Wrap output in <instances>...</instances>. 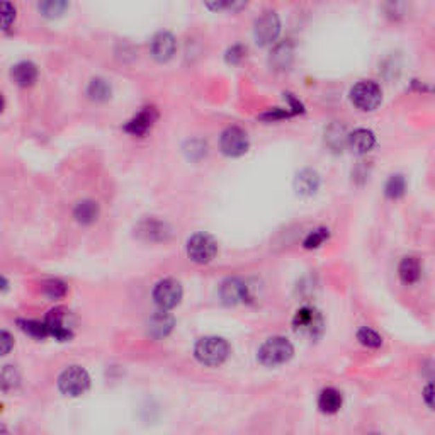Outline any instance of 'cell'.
Instances as JSON below:
<instances>
[{"mask_svg":"<svg viewBox=\"0 0 435 435\" xmlns=\"http://www.w3.org/2000/svg\"><path fill=\"white\" fill-rule=\"evenodd\" d=\"M345 140H348V134H345L344 126L333 125L328 127V131H326V143L332 146L333 150L342 148Z\"/></svg>","mask_w":435,"mask_h":435,"instance_id":"cell-24","label":"cell"},{"mask_svg":"<svg viewBox=\"0 0 435 435\" xmlns=\"http://www.w3.org/2000/svg\"><path fill=\"white\" fill-rule=\"evenodd\" d=\"M220 296L227 305H236L247 299V286L240 279H227L220 287Z\"/></svg>","mask_w":435,"mask_h":435,"instance_id":"cell-13","label":"cell"},{"mask_svg":"<svg viewBox=\"0 0 435 435\" xmlns=\"http://www.w3.org/2000/svg\"><path fill=\"white\" fill-rule=\"evenodd\" d=\"M357 340L367 348H378L382 345V337L376 332V330L369 328V326H362V328L359 330Z\"/></svg>","mask_w":435,"mask_h":435,"instance_id":"cell-23","label":"cell"},{"mask_svg":"<svg viewBox=\"0 0 435 435\" xmlns=\"http://www.w3.org/2000/svg\"><path fill=\"white\" fill-rule=\"evenodd\" d=\"M287 116H291L287 111H281V109H272V111H269V112H265V114H262V119H267V121H277V119L287 118Z\"/></svg>","mask_w":435,"mask_h":435,"instance_id":"cell-33","label":"cell"},{"mask_svg":"<svg viewBox=\"0 0 435 435\" xmlns=\"http://www.w3.org/2000/svg\"><path fill=\"white\" fill-rule=\"evenodd\" d=\"M292 328L306 339H317L323 332V318L318 310L311 308V306H303L296 311L294 318H292Z\"/></svg>","mask_w":435,"mask_h":435,"instance_id":"cell-3","label":"cell"},{"mask_svg":"<svg viewBox=\"0 0 435 435\" xmlns=\"http://www.w3.org/2000/svg\"><path fill=\"white\" fill-rule=\"evenodd\" d=\"M381 87L373 80H361L352 87L350 100L355 107L362 111H373L381 104Z\"/></svg>","mask_w":435,"mask_h":435,"instance_id":"cell-5","label":"cell"},{"mask_svg":"<svg viewBox=\"0 0 435 435\" xmlns=\"http://www.w3.org/2000/svg\"><path fill=\"white\" fill-rule=\"evenodd\" d=\"M344 398L342 393L335 388H325L323 391L318 395V408L326 415H333L342 408Z\"/></svg>","mask_w":435,"mask_h":435,"instance_id":"cell-18","label":"cell"},{"mask_svg":"<svg viewBox=\"0 0 435 435\" xmlns=\"http://www.w3.org/2000/svg\"><path fill=\"white\" fill-rule=\"evenodd\" d=\"M407 193V181H405L403 175L395 174L388 179L384 186V194L391 199H398V197L403 196Z\"/></svg>","mask_w":435,"mask_h":435,"instance_id":"cell-22","label":"cell"},{"mask_svg":"<svg viewBox=\"0 0 435 435\" xmlns=\"http://www.w3.org/2000/svg\"><path fill=\"white\" fill-rule=\"evenodd\" d=\"M218 243L211 235L196 233L187 242V255L197 264H208L216 257Z\"/></svg>","mask_w":435,"mask_h":435,"instance_id":"cell-6","label":"cell"},{"mask_svg":"<svg viewBox=\"0 0 435 435\" xmlns=\"http://www.w3.org/2000/svg\"><path fill=\"white\" fill-rule=\"evenodd\" d=\"M44 323H46L50 335L55 337L60 342L72 339V323H70V311L65 308H55L48 311L44 317Z\"/></svg>","mask_w":435,"mask_h":435,"instance_id":"cell-9","label":"cell"},{"mask_svg":"<svg viewBox=\"0 0 435 435\" xmlns=\"http://www.w3.org/2000/svg\"><path fill=\"white\" fill-rule=\"evenodd\" d=\"M153 299L162 310H172L181 303L182 286L175 279H163L153 290Z\"/></svg>","mask_w":435,"mask_h":435,"instance_id":"cell-7","label":"cell"},{"mask_svg":"<svg viewBox=\"0 0 435 435\" xmlns=\"http://www.w3.org/2000/svg\"><path fill=\"white\" fill-rule=\"evenodd\" d=\"M141 233L146 235V238L150 240H157V233L160 235V238H165V235L168 233L167 231V227H165V223H160V221H155V220H150V221H145L143 224H141Z\"/></svg>","mask_w":435,"mask_h":435,"instance_id":"cell-26","label":"cell"},{"mask_svg":"<svg viewBox=\"0 0 435 435\" xmlns=\"http://www.w3.org/2000/svg\"><path fill=\"white\" fill-rule=\"evenodd\" d=\"M423 401H425L427 407L435 410V381L429 382L423 389Z\"/></svg>","mask_w":435,"mask_h":435,"instance_id":"cell-32","label":"cell"},{"mask_svg":"<svg viewBox=\"0 0 435 435\" xmlns=\"http://www.w3.org/2000/svg\"><path fill=\"white\" fill-rule=\"evenodd\" d=\"M194 354L204 366H220L230 355V345L221 337H204L196 344Z\"/></svg>","mask_w":435,"mask_h":435,"instance_id":"cell-1","label":"cell"},{"mask_svg":"<svg viewBox=\"0 0 435 435\" xmlns=\"http://www.w3.org/2000/svg\"><path fill=\"white\" fill-rule=\"evenodd\" d=\"M97 215H99V206H97L96 201H91V199L80 201V202H77V206L73 208L75 220L80 221V223H84V224L96 221Z\"/></svg>","mask_w":435,"mask_h":435,"instance_id":"cell-20","label":"cell"},{"mask_svg":"<svg viewBox=\"0 0 435 435\" xmlns=\"http://www.w3.org/2000/svg\"><path fill=\"white\" fill-rule=\"evenodd\" d=\"M172 328H174V317L165 310L157 311L148 320V333L155 339L167 337L172 332Z\"/></svg>","mask_w":435,"mask_h":435,"instance_id":"cell-14","label":"cell"},{"mask_svg":"<svg viewBox=\"0 0 435 435\" xmlns=\"http://www.w3.org/2000/svg\"><path fill=\"white\" fill-rule=\"evenodd\" d=\"M19 326H21L22 332H26L28 335H31L33 339H46L50 335V330L44 321H36V320H19Z\"/></svg>","mask_w":435,"mask_h":435,"instance_id":"cell-21","label":"cell"},{"mask_svg":"<svg viewBox=\"0 0 435 435\" xmlns=\"http://www.w3.org/2000/svg\"><path fill=\"white\" fill-rule=\"evenodd\" d=\"M60 391L66 396H80L91 386V378L89 373L80 366H72L63 371L58 378Z\"/></svg>","mask_w":435,"mask_h":435,"instance_id":"cell-4","label":"cell"},{"mask_svg":"<svg viewBox=\"0 0 435 435\" xmlns=\"http://www.w3.org/2000/svg\"><path fill=\"white\" fill-rule=\"evenodd\" d=\"M369 435H380V434H369Z\"/></svg>","mask_w":435,"mask_h":435,"instance_id":"cell-35","label":"cell"},{"mask_svg":"<svg viewBox=\"0 0 435 435\" xmlns=\"http://www.w3.org/2000/svg\"><path fill=\"white\" fill-rule=\"evenodd\" d=\"M328 235L330 233L326 228H317V230H313L306 236L305 242H303V247L305 249H318L320 245H323L325 240H328Z\"/></svg>","mask_w":435,"mask_h":435,"instance_id":"cell-27","label":"cell"},{"mask_svg":"<svg viewBox=\"0 0 435 435\" xmlns=\"http://www.w3.org/2000/svg\"><path fill=\"white\" fill-rule=\"evenodd\" d=\"M398 276L401 283L407 284V286L418 283L420 277H422V264H420L418 258L411 257V255L401 258L398 265Z\"/></svg>","mask_w":435,"mask_h":435,"instance_id":"cell-15","label":"cell"},{"mask_svg":"<svg viewBox=\"0 0 435 435\" xmlns=\"http://www.w3.org/2000/svg\"><path fill=\"white\" fill-rule=\"evenodd\" d=\"M157 118H159L157 109L153 106H146L126 123L125 131L133 134V136H143L146 131L153 126V123L157 121Z\"/></svg>","mask_w":435,"mask_h":435,"instance_id":"cell-11","label":"cell"},{"mask_svg":"<svg viewBox=\"0 0 435 435\" xmlns=\"http://www.w3.org/2000/svg\"><path fill=\"white\" fill-rule=\"evenodd\" d=\"M294 187L301 196H311L320 187V175L311 168H305L299 172L294 179Z\"/></svg>","mask_w":435,"mask_h":435,"instance_id":"cell-17","label":"cell"},{"mask_svg":"<svg viewBox=\"0 0 435 435\" xmlns=\"http://www.w3.org/2000/svg\"><path fill=\"white\" fill-rule=\"evenodd\" d=\"M89 96L96 100H104L111 96V85L104 78H94L89 85Z\"/></svg>","mask_w":435,"mask_h":435,"instance_id":"cell-25","label":"cell"},{"mask_svg":"<svg viewBox=\"0 0 435 435\" xmlns=\"http://www.w3.org/2000/svg\"><path fill=\"white\" fill-rule=\"evenodd\" d=\"M245 48L242 46V44H235V46H231L230 50L227 51V60L230 63H238L240 60L243 58V55H245Z\"/></svg>","mask_w":435,"mask_h":435,"instance_id":"cell-31","label":"cell"},{"mask_svg":"<svg viewBox=\"0 0 435 435\" xmlns=\"http://www.w3.org/2000/svg\"><path fill=\"white\" fill-rule=\"evenodd\" d=\"M0 340H2V354H7V352L10 350V347H12V344H14L12 337H10L9 332H6V330H3L2 335H0Z\"/></svg>","mask_w":435,"mask_h":435,"instance_id":"cell-34","label":"cell"},{"mask_svg":"<svg viewBox=\"0 0 435 435\" xmlns=\"http://www.w3.org/2000/svg\"><path fill=\"white\" fill-rule=\"evenodd\" d=\"M348 146L354 150L355 153H367L374 148L376 145V136L371 130H364V127H359V130L352 131L348 134V140H347Z\"/></svg>","mask_w":435,"mask_h":435,"instance_id":"cell-16","label":"cell"},{"mask_svg":"<svg viewBox=\"0 0 435 435\" xmlns=\"http://www.w3.org/2000/svg\"><path fill=\"white\" fill-rule=\"evenodd\" d=\"M69 7V3L66 2H60V0H48V2H41L39 3V10L44 14V16L48 17H55V16H60V14L63 12V10Z\"/></svg>","mask_w":435,"mask_h":435,"instance_id":"cell-29","label":"cell"},{"mask_svg":"<svg viewBox=\"0 0 435 435\" xmlns=\"http://www.w3.org/2000/svg\"><path fill=\"white\" fill-rule=\"evenodd\" d=\"M220 146L224 155L240 157L249 150V136L242 127L230 126L221 133Z\"/></svg>","mask_w":435,"mask_h":435,"instance_id":"cell-8","label":"cell"},{"mask_svg":"<svg viewBox=\"0 0 435 435\" xmlns=\"http://www.w3.org/2000/svg\"><path fill=\"white\" fill-rule=\"evenodd\" d=\"M281 33V22L276 12H264L255 21L254 36L258 44H271Z\"/></svg>","mask_w":435,"mask_h":435,"instance_id":"cell-10","label":"cell"},{"mask_svg":"<svg viewBox=\"0 0 435 435\" xmlns=\"http://www.w3.org/2000/svg\"><path fill=\"white\" fill-rule=\"evenodd\" d=\"M43 292L51 299H58L63 298L66 294V286L65 283L58 279H50L46 283H43Z\"/></svg>","mask_w":435,"mask_h":435,"instance_id":"cell-28","label":"cell"},{"mask_svg":"<svg viewBox=\"0 0 435 435\" xmlns=\"http://www.w3.org/2000/svg\"><path fill=\"white\" fill-rule=\"evenodd\" d=\"M150 50L159 62H167L175 53V37L167 31L157 33L150 44Z\"/></svg>","mask_w":435,"mask_h":435,"instance_id":"cell-12","label":"cell"},{"mask_svg":"<svg viewBox=\"0 0 435 435\" xmlns=\"http://www.w3.org/2000/svg\"><path fill=\"white\" fill-rule=\"evenodd\" d=\"M14 17H16V9H14L12 3L9 2H3L2 3V26L3 28H9L12 24Z\"/></svg>","mask_w":435,"mask_h":435,"instance_id":"cell-30","label":"cell"},{"mask_svg":"<svg viewBox=\"0 0 435 435\" xmlns=\"http://www.w3.org/2000/svg\"><path fill=\"white\" fill-rule=\"evenodd\" d=\"M294 354V347L284 337H272L265 340L258 348V361L267 367H276L286 364Z\"/></svg>","mask_w":435,"mask_h":435,"instance_id":"cell-2","label":"cell"},{"mask_svg":"<svg viewBox=\"0 0 435 435\" xmlns=\"http://www.w3.org/2000/svg\"><path fill=\"white\" fill-rule=\"evenodd\" d=\"M12 75L14 82L21 87H29L36 82L37 78V69L33 62H19L12 66Z\"/></svg>","mask_w":435,"mask_h":435,"instance_id":"cell-19","label":"cell"}]
</instances>
